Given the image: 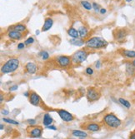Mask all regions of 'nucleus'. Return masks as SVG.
<instances>
[{
    "label": "nucleus",
    "mask_w": 135,
    "mask_h": 139,
    "mask_svg": "<svg viewBox=\"0 0 135 139\" xmlns=\"http://www.w3.org/2000/svg\"><path fill=\"white\" fill-rule=\"evenodd\" d=\"M125 1H126V2H128V3H129V2L133 1V0H125Z\"/></svg>",
    "instance_id": "nucleus-43"
},
{
    "label": "nucleus",
    "mask_w": 135,
    "mask_h": 139,
    "mask_svg": "<svg viewBox=\"0 0 135 139\" xmlns=\"http://www.w3.org/2000/svg\"><path fill=\"white\" fill-rule=\"evenodd\" d=\"M0 129H1V130H3V124H1V126H0Z\"/></svg>",
    "instance_id": "nucleus-41"
},
{
    "label": "nucleus",
    "mask_w": 135,
    "mask_h": 139,
    "mask_svg": "<svg viewBox=\"0 0 135 139\" xmlns=\"http://www.w3.org/2000/svg\"><path fill=\"white\" fill-rule=\"evenodd\" d=\"M88 52L85 50H78L77 52H75L73 53V55L72 56V62L74 64H79L82 63L83 62H84L87 59L88 57Z\"/></svg>",
    "instance_id": "nucleus-4"
},
{
    "label": "nucleus",
    "mask_w": 135,
    "mask_h": 139,
    "mask_svg": "<svg viewBox=\"0 0 135 139\" xmlns=\"http://www.w3.org/2000/svg\"><path fill=\"white\" fill-rule=\"evenodd\" d=\"M68 34L70 37H71V38H79L80 37L79 30H77V29H75L74 28H70L69 29H68Z\"/></svg>",
    "instance_id": "nucleus-18"
},
{
    "label": "nucleus",
    "mask_w": 135,
    "mask_h": 139,
    "mask_svg": "<svg viewBox=\"0 0 135 139\" xmlns=\"http://www.w3.org/2000/svg\"><path fill=\"white\" fill-rule=\"evenodd\" d=\"M26 29V27L23 24H17L15 26H13V30L17 31V32H23Z\"/></svg>",
    "instance_id": "nucleus-23"
},
{
    "label": "nucleus",
    "mask_w": 135,
    "mask_h": 139,
    "mask_svg": "<svg viewBox=\"0 0 135 139\" xmlns=\"http://www.w3.org/2000/svg\"><path fill=\"white\" fill-rule=\"evenodd\" d=\"M58 113L59 115V117H61L62 120H63L64 122H71L73 120V117L71 113H69L68 111L63 110V109H60L58 110Z\"/></svg>",
    "instance_id": "nucleus-7"
},
{
    "label": "nucleus",
    "mask_w": 135,
    "mask_h": 139,
    "mask_svg": "<svg viewBox=\"0 0 135 139\" xmlns=\"http://www.w3.org/2000/svg\"><path fill=\"white\" fill-rule=\"evenodd\" d=\"M118 101H119V103H120L123 106H124V107H126V108H130L131 103H130L128 101L125 100V99H124V98H119Z\"/></svg>",
    "instance_id": "nucleus-24"
},
{
    "label": "nucleus",
    "mask_w": 135,
    "mask_h": 139,
    "mask_svg": "<svg viewBox=\"0 0 135 139\" xmlns=\"http://www.w3.org/2000/svg\"><path fill=\"white\" fill-rule=\"evenodd\" d=\"M70 43L75 45V46H83V45L84 44V42L79 38H73L70 40Z\"/></svg>",
    "instance_id": "nucleus-21"
},
{
    "label": "nucleus",
    "mask_w": 135,
    "mask_h": 139,
    "mask_svg": "<svg viewBox=\"0 0 135 139\" xmlns=\"http://www.w3.org/2000/svg\"><path fill=\"white\" fill-rule=\"evenodd\" d=\"M93 9H94V10H95L96 12L100 11V10H99V5H98L96 3H93Z\"/></svg>",
    "instance_id": "nucleus-29"
},
{
    "label": "nucleus",
    "mask_w": 135,
    "mask_h": 139,
    "mask_svg": "<svg viewBox=\"0 0 135 139\" xmlns=\"http://www.w3.org/2000/svg\"><path fill=\"white\" fill-rule=\"evenodd\" d=\"M18 89V85H13V86H12V87L9 88V90H10L11 92H13V91H15V90H17Z\"/></svg>",
    "instance_id": "nucleus-32"
},
{
    "label": "nucleus",
    "mask_w": 135,
    "mask_h": 139,
    "mask_svg": "<svg viewBox=\"0 0 135 139\" xmlns=\"http://www.w3.org/2000/svg\"><path fill=\"white\" fill-rule=\"evenodd\" d=\"M28 122H29V124L30 125H34L35 123H36V121H35L34 119H28Z\"/></svg>",
    "instance_id": "nucleus-31"
},
{
    "label": "nucleus",
    "mask_w": 135,
    "mask_h": 139,
    "mask_svg": "<svg viewBox=\"0 0 135 139\" xmlns=\"http://www.w3.org/2000/svg\"><path fill=\"white\" fill-rule=\"evenodd\" d=\"M9 38L11 39H13V40H19V39L22 38V34L20 32H17V31H11V32L9 33Z\"/></svg>",
    "instance_id": "nucleus-13"
},
{
    "label": "nucleus",
    "mask_w": 135,
    "mask_h": 139,
    "mask_svg": "<svg viewBox=\"0 0 135 139\" xmlns=\"http://www.w3.org/2000/svg\"><path fill=\"white\" fill-rule=\"evenodd\" d=\"M100 65H101L100 61H98L97 62H96V68H100Z\"/></svg>",
    "instance_id": "nucleus-35"
},
{
    "label": "nucleus",
    "mask_w": 135,
    "mask_h": 139,
    "mask_svg": "<svg viewBox=\"0 0 135 139\" xmlns=\"http://www.w3.org/2000/svg\"><path fill=\"white\" fill-rule=\"evenodd\" d=\"M79 36L81 37V38H84L88 35V29H87V28H85L84 26L80 27L79 28Z\"/></svg>",
    "instance_id": "nucleus-20"
},
{
    "label": "nucleus",
    "mask_w": 135,
    "mask_h": 139,
    "mask_svg": "<svg viewBox=\"0 0 135 139\" xmlns=\"http://www.w3.org/2000/svg\"><path fill=\"white\" fill-rule=\"evenodd\" d=\"M129 139H135V133H132V134H131Z\"/></svg>",
    "instance_id": "nucleus-37"
},
{
    "label": "nucleus",
    "mask_w": 135,
    "mask_h": 139,
    "mask_svg": "<svg viewBox=\"0 0 135 139\" xmlns=\"http://www.w3.org/2000/svg\"><path fill=\"white\" fill-rule=\"evenodd\" d=\"M86 129L90 132H98L100 129V126L97 123H89L86 126Z\"/></svg>",
    "instance_id": "nucleus-16"
},
{
    "label": "nucleus",
    "mask_w": 135,
    "mask_h": 139,
    "mask_svg": "<svg viewBox=\"0 0 135 139\" xmlns=\"http://www.w3.org/2000/svg\"><path fill=\"white\" fill-rule=\"evenodd\" d=\"M39 33H40V32H39V31H38V30H37V31H36V34H37V35L39 34Z\"/></svg>",
    "instance_id": "nucleus-42"
},
{
    "label": "nucleus",
    "mask_w": 135,
    "mask_h": 139,
    "mask_svg": "<svg viewBox=\"0 0 135 139\" xmlns=\"http://www.w3.org/2000/svg\"><path fill=\"white\" fill-rule=\"evenodd\" d=\"M99 97H100V93H99V91L97 89L92 87V88H89L87 91V97L89 101H96L99 98Z\"/></svg>",
    "instance_id": "nucleus-6"
},
{
    "label": "nucleus",
    "mask_w": 135,
    "mask_h": 139,
    "mask_svg": "<svg viewBox=\"0 0 135 139\" xmlns=\"http://www.w3.org/2000/svg\"><path fill=\"white\" fill-rule=\"evenodd\" d=\"M132 63H133V65H134V68H135V58L132 61Z\"/></svg>",
    "instance_id": "nucleus-40"
},
{
    "label": "nucleus",
    "mask_w": 135,
    "mask_h": 139,
    "mask_svg": "<svg viewBox=\"0 0 135 139\" xmlns=\"http://www.w3.org/2000/svg\"><path fill=\"white\" fill-rule=\"evenodd\" d=\"M34 42V38H32V37H30V38H28L27 40H25L24 43L25 45H30L31 43H33Z\"/></svg>",
    "instance_id": "nucleus-27"
},
{
    "label": "nucleus",
    "mask_w": 135,
    "mask_h": 139,
    "mask_svg": "<svg viewBox=\"0 0 135 139\" xmlns=\"http://www.w3.org/2000/svg\"><path fill=\"white\" fill-rule=\"evenodd\" d=\"M23 95H24L25 97H28L29 96H30V95H29V93H28V92H25V93H23Z\"/></svg>",
    "instance_id": "nucleus-38"
},
{
    "label": "nucleus",
    "mask_w": 135,
    "mask_h": 139,
    "mask_svg": "<svg viewBox=\"0 0 135 139\" xmlns=\"http://www.w3.org/2000/svg\"><path fill=\"white\" fill-rule=\"evenodd\" d=\"M81 4L85 9H87V10H89V11H90L92 9H93V5H92L91 3H90L89 2H88V1H82Z\"/></svg>",
    "instance_id": "nucleus-22"
},
{
    "label": "nucleus",
    "mask_w": 135,
    "mask_h": 139,
    "mask_svg": "<svg viewBox=\"0 0 135 139\" xmlns=\"http://www.w3.org/2000/svg\"><path fill=\"white\" fill-rule=\"evenodd\" d=\"M72 134L73 135L74 137H78L80 139H84L88 137V134L86 132H83V131H79V130H73Z\"/></svg>",
    "instance_id": "nucleus-17"
},
{
    "label": "nucleus",
    "mask_w": 135,
    "mask_h": 139,
    "mask_svg": "<svg viewBox=\"0 0 135 139\" xmlns=\"http://www.w3.org/2000/svg\"><path fill=\"white\" fill-rule=\"evenodd\" d=\"M128 35V32L125 29H118L114 33V38L116 40H123L124 38H126V36Z\"/></svg>",
    "instance_id": "nucleus-9"
},
{
    "label": "nucleus",
    "mask_w": 135,
    "mask_h": 139,
    "mask_svg": "<svg viewBox=\"0 0 135 139\" xmlns=\"http://www.w3.org/2000/svg\"><path fill=\"white\" fill-rule=\"evenodd\" d=\"M2 113H3V115H9V112L8 110H5V109H3V111H2Z\"/></svg>",
    "instance_id": "nucleus-33"
},
{
    "label": "nucleus",
    "mask_w": 135,
    "mask_h": 139,
    "mask_svg": "<svg viewBox=\"0 0 135 139\" xmlns=\"http://www.w3.org/2000/svg\"><path fill=\"white\" fill-rule=\"evenodd\" d=\"M41 135H42V128L40 127H36V128H32L30 131V133H29V136L31 138H40Z\"/></svg>",
    "instance_id": "nucleus-11"
},
{
    "label": "nucleus",
    "mask_w": 135,
    "mask_h": 139,
    "mask_svg": "<svg viewBox=\"0 0 135 139\" xmlns=\"http://www.w3.org/2000/svg\"><path fill=\"white\" fill-rule=\"evenodd\" d=\"M86 73L88 74V75H92V74L93 73V68H90V67H89V68H86Z\"/></svg>",
    "instance_id": "nucleus-28"
},
{
    "label": "nucleus",
    "mask_w": 135,
    "mask_h": 139,
    "mask_svg": "<svg viewBox=\"0 0 135 139\" xmlns=\"http://www.w3.org/2000/svg\"><path fill=\"white\" fill-rule=\"evenodd\" d=\"M85 44L89 48L99 49V48H103L106 47L108 45V42L104 38H100V37H94V38H91L86 41Z\"/></svg>",
    "instance_id": "nucleus-1"
},
{
    "label": "nucleus",
    "mask_w": 135,
    "mask_h": 139,
    "mask_svg": "<svg viewBox=\"0 0 135 139\" xmlns=\"http://www.w3.org/2000/svg\"><path fill=\"white\" fill-rule=\"evenodd\" d=\"M103 122L110 128H118L122 124L120 119L118 118L115 115L112 114V113L105 115L103 117Z\"/></svg>",
    "instance_id": "nucleus-3"
},
{
    "label": "nucleus",
    "mask_w": 135,
    "mask_h": 139,
    "mask_svg": "<svg viewBox=\"0 0 135 139\" xmlns=\"http://www.w3.org/2000/svg\"><path fill=\"white\" fill-rule=\"evenodd\" d=\"M68 139H75V138H68Z\"/></svg>",
    "instance_id": "nucleus-44"
},
{
    "label": "nucleus",
    "mask_w": 135,
    "mask_h": 139,
    "mask_svg": "<svg viewBox=\"0 0 135 139\" xmlns=\"http://www.w3.org/2000/svg\"><path fill=\"white\" fill-rule=\"evenodd\" d=\"M25 69L26 71L30 74H34L36 73V72L38 71V67L37 65L34 62H28V63L25 65Z\"/></svg>",
    "instance_id": "nucleus-10"
},
{
    "label": "nucleus",
    "mask_w": 135,
    "mask_h": 139,
    "mask_svg": "<svg viewBox=\"0 0 135 139\" xmlns=\"http://www.w3.org/2000/svg\"><path fill=\"white\" fill-rule=\"evenodd\" d=\"M25 47V43H20L18 45V49H23Z\"/></svg>",
    "instance_id": "nucleus-30"
},
{
    "label": "nucleus",
    "mask_w": 135,
    "mask_h": 139,
    "mask_svg": "<svg viewBox=\"0 0 135 139\" xmlns=\"http://www.w3.org/2000/svg\"><path fill=\"white\" fill-rule=\"evenodd\" d=\"M53 23H54V22H53L52 18H46L44 21V25H43V28H42V31L43 32H46V31L49 30V29L52 28L53 26Z\"/></svg>",
    "instance_id": "nucleus-12"
},
{
    "label": "nucleus",
    "mask_w": 135,
    "mask_h": 139,
    "mask_svg": "<svg viewBox=\"0 0 135 139\" xmlns=\"http://www.w3.org/2000/svg\"><path fill=\"white\" fill-rule=\"evenodd\" d=\"M0 97H0V99H1V103H2V102H3V94H1V96H0Z\"/></svg>",
    "instance_id": "nucleus-39"
},
{
    "label": "nucleus",
    "mask_w": 135,
    "mask_h": 139,
    "mask_svg": "<svg viewBox=\"0 0 135 139\" xmlns=\"http://www.w3.org/2000/svg\"><path fill=\"white\" fill-rule=\"evenodd\" d=\"M19 67V60L17 58H11V59L8 60L7 62L2 66L1 72L3 73H10L13 72L18 69Z\"/></svg>",
    "instance_id": "nucleus-2"
},
{
    "label": "nucleus",
    "mask_w": 135,
    "mask_h": 139,
    "mask_svg": "<svg viewBox=\"0 0 135 139\" xmlns=\"http://www.w3.org/2000/svg\"><path fill=\"white\" fill-rule=\"evenodd\" d=\"M53 122V118L51 117V116L48 113H46V114L44 115V118H43V124L46 127H48L52 124Z\"/></svg>",
    "instance_id": "nucleus-15"
},
{
    "label": "nucleus",
    "mask_w": 135,
    "mask_h": 139,
    "mask_svg": "<svg viewBox=\"0 0 135 139\" xmlns=\"http://www.w3.org/2000/svg\"><path fill=\"white\" fill-rule=\"evenodd\" d=\"M39 55L42 57V59L44 60H47L49 58V54H48V52H46V51H42V52H40Z\"/></svg>",
    "instance_id": "nucleus-25"
},
{
    "label": "nucleus",
    "mask_w": 135,
    "mask_h": 139,
    "mask_svg": "<svg viewBox=\"0 0 135 139\" xmlns=\"http://www.w3.org/2000/svg\"><path fill=\"white\" fill-rule=\"evenodd\" d=\"M99 12H100L102 14H104V13L107 12V10H106V9H100V11H99Z\"/></svg>",
    "instance_id": "nucleus-36"
},
{
    "label": "nucleus",
    "mask_w": 135,
    "mask_h": 139,
    "mask_svg": "<svg viewBox=\"0 0 135 139\" xmlns=\"http://www.w3.org/2000/svg\"><path fill=\"white\" fill-rule=\"evenodd\" d=\"M123 55L128 58H135V51L134 50H123Z\"/></svg>",
    "instance_id": "nucleus-19"
},
{
    "label": "nucleus",
    "mask_w": 135,
    "mask_h": 139,
    "mask_svg": "<svg viewBox=\"0 0 135 139\" xmlns=\"http://www.w3.org/2000/svg\"><path fill=\"white\" fill-rule=\"evenodd\" d=\"M126 72L128 76H133L135 72V68L132 62H127L126 63Z\"/></svg>",
    "instance_id": "nucleus-14"
},
{
    "label": "nucleus",
    "mask_w": 135,
    "mask_h": 139,
    "mask_svg": "<svg viewBox=\"0 0 135 139\" xmlns=\"http://www.w3.org/2000/svg\"><path fill=\"white\" fill-rule=\"evenodd\" d=\"M3 121L7 123H9V124H13V125H18L19 122H17V121L12 120V119H9V118H3Z\"/></svg>",
    "instance_id": "nucleus-26"
},
{
    "label": "nucleus",
    "mask_w": 135,
    "mask_h": 139,
    "mask_svg": "<svg viewBox=\"0 0 135 139\" xmlns=\"http://www.w3.org/2000/svg\"><path fill=\"white\" fill-rule=\"evenodd\" d=\"M72 59L68 56H58L57 58V63L61 68H67L70 65Z\"/></svg>",
    "instance_id": "nucleus-5"
},
{
    "label": "nucleus",
    "mask_w": 135,
    "mask_h": 139,
    "mask_svg": "<svg viewBox=\"0 0 135 139\" xmlns=\"http://www.w3.org/2000/svg\"><path fill=\"white\" fill-rule=\"evenodd\" d=\"M48 129H52V130H57V128H56V127H54V126H48V127H47Z\"/></svg>",
    "instance_id": "nucleus-34"
},
{
    "label": "nucleus",
    "mask_w": 135,
    "mask_h": 139,
    "mask_svg": "<svg viewBox=\"0 0 135 139\" xmlns=\"http://www.w3.org/2000/svg\"><path fill=\"white\" fill-rule=\"evenodd\" d=\"M29 99H30V103L34 106H38L40 104V97L38 93H36L35 92H32L29 96Z\"/></svg>",
    "instance_id": "nucleus-8"
}]
</instances>
